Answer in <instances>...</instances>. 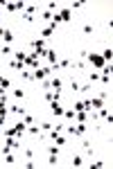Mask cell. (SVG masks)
<instances>
[{
	"instance_id": "6da1fadb",
	"label": "cell",
	"mask_w": 113,
	"mask_h": 169,
	"mask_svg": "<svg viewBox=\"0 0 113 169\" xmlns=\"http://www.w3.org/2000/svg\"><path fill=\"white\" fill-rule=\"evenodd\" d=\"M100 81H102V84H109V81H111V63H109V66H104V68H102V77H100Z\"/></svg>"
},
{
	"instance_id": "7a4b0ae2",
	"label": "cell",
	"mask_w": 113,
	"mask_h": 169,
	"mask_svg": "<svg viewBox=\"0 0 113 169\" xmlns=\"http://www.w3.org/2000/svg\"><path fill=\"white\" fill-rule=\"evenodd\" d=\"M90 102V108H102V106H104V95H100V97H93V99H88Z\"/></svg>"
},
{
	"instance_id": "3957f363",
	"label": "cell",
	"mask_w": 113,
	"mask_h": 169,
	"mask_svg": "<svg viewBox=\"0 0 113 169\" xmlns=\"http://www.w3.org/2000/svg\"><path fill=\"white\" fill-rule=\"evenodd\" d=\"M95 117H97V120H109V122L113 120V117H111V110H109V108H104V106L100 108V113L95 115Z\"/></svg>"
},
{
	"instance_id": "277c9868",
	"label": "cell",
	"mask_w": 113,
	"mask_h": 169,
	"mask_svg": "<svg viewBox=\"0 0 113 169\" xmlns=\"http://www.w3.org/2000/svg\"><path fill=\"white\" fill-rule=\"evenodd\" d=\"M30 48H32L34 52H41V50H45V43H43V38H38V41H32V43H30Z\"/></svg>"
},
{
	"instance_id": "5b68a950",
	"label": "cell",
	"mask_w": 113,
	"mask_h": 169,
	"mask_svg": "<svg viewBox=\"0 0 113 169\" xmlns=\"http://www.w3.org/2000/svg\"><path fill=\"white\" fill-rule=\"evenodd\" d=\"M9 68H11V70H18V72H23V70H25V63H23V61H16V59H11V61H9Z\"/></svg>"
},
{
	"instance_id": "8992f818",
	"label": "cell",
	"mask_w": 113,
	"mask_h": 169,
	"mask_svg": "<svg viewBox=\"0 0 113 169\" xmlns=\"http://www.w3.org/2000/svg\"><path fill=\"white\" fill-rule=\"evenodd\" d=\"M61 84H64V81H61L59 77H54L52 81H50V90L54 88V92H61Z\"/></svg>"
},
{
	"instance_id": "52a82bcc",
	"label": "cell",
	"mask_w": 113,
	"mask_h": 169,
	"mask_svg": "<svg viewBox=\"0 0 113 169\" xmlns=\"http://www.w3.org/2000/svg\"><path fill=\"white\" fill-rule=\"evenodd\" d=\"M45 56H48L50 66H54V63H56V59H59V56H56V50H48V52H45Z\"/></svg>"
},
{
	"instance_id": "ba28073f",
	"label": "cell",
	"mask_w": 113,
	"mask_h": 169,
	"mask_svg": "<svg viewBox=\"0 0 113 169\" xmlns=\"http://www.w3.org/2000/svg\"><path fill=\"white\" fill-rule=\"evenodd\" d=\"M59 16H61V23H68V20L72 18V11H70V9H61Z\"/></svg>"
},
{
	"instance_id": "9c48e42d",
	"label": "cell",
	"mask_w": 113,
	"mask_h": 169,
	"mask_svg": "<svg viewBox=\"0 0 113 169\" xmlns=\"http://www.w3.org/2000/svg\"><path fill=\"white\" fill-rule=\"evenodd\" d=\"M50 108H52V113H54V115H64V108H61V104H59V102H50Z\"/></svg>"
},
{
	"instance_id": "30bf717a",
	"label": "cell",
	"mask_w": 113,
	"mask_h": 169,
	"mask_svg": "<svg viewBox=\"0 0 113 169\" xmlns=\"http://www.w3.org/2000/svg\"><path fill=\"white\" fill-rule=\"evenodd\" d=\"M48 156L50 158H56V156H59V147H56V144H50L48 147Z\"/></svg>"
},
{
	"instance_id": "8fae6325",
	"label": "cell",
	"mask_w": 113,
	"mask_h": 169,
	"mask_svg": "<svg viewBox=\"0 0 113 169\" xmlns=\"http://www.w3.org/2000/svg\"><path fill=\"white\" fill-rule=\"evenodd\" d=\"M50 129H52V124H50V122H41V133H43V138L50 133Z\"/></svg>"
},
{
	"instance_id": "7c38bea8",
	"label": "cell",
	"mask_w": 113,
	"mask_h": 169,
	"mask_svg": "<svg viewBox=\"0 0 113 169\" xmlns=\"http://www.w3.org/2000/svg\"><path fill=\"white\" fill-rule=\"evenodd\" d=\"M14 59H16V61H23V63H25V59H27V54H25V52H23V50H16Z\"/></svg>"
},
{
	"instance_id": "4fadbf2b",
	"label": "cell",
	"mask_w": 113,
	"mask_h": 169,
	"mask_svg": "<svg viewBox=\"0 0 113 169\" xmlns=\"http://www.w3.org/2000/svg\"><path fill=\"white\" fill-rule=\"evenodd\" d=\"M70 165H72V167H82V165H84V160H82V156H72V160H70Z\"/></svg>"
},
{
	"instance_id": "5bb4252c",
	"label": "cell",
	"mask_w": 113,
	"mask_h": 169,
	"mask_svg": "<svg viewBox=\"0 0 113 169\" xmlns=\"http://www.w3.org/2000/svg\"><path fill=\"white\" fill-rule=\"evenodd\" d=\"M52 142L56 144V147H64V144H66V138H64V135H61V133H59V135H56V138L52 140Z\"/></svg>"
},
{
	"instance_id": "9a60e30c",
	"label": "cell",
	"mask_w": 113,
	"mask_h": 169,
	"mask_svg": "<svg viewBox=\"0 0 113 169\" xmlns=\"http://www.w3.org/2000/svg\"><path fill=\"white\" fill-rule=\"evenodd\" d=\"M2 38H5V43H11V41H14V34H11L9 30H5L2 32Z\"/></svg>"
},
{
	"instance_id": "2e32d148",
	"label": "cell",
	"mask_w": 113,
	"mask_h": 169,
	"mask_svg": "<svg viewBox=\"0 0 113 169\" xmlns=\"http://www.w3.org/2000/svg\"><path fill=\"white\" fill-rule=\"evenodd\" d=\"M9 113H14V115H25V110H23L20 106H9Z\"/></svg>"
},
{
	"instance_id": "e0dca14e",
	"label": "cell",
	"mask_w": 113,
	"mask_h": 169,
	"mask_svg": "<svg viewBox=\"0 0 113 169\" xmlns=\"http://www.w3.org/2000/svg\"><path fill=\"white\" fill-rule=\"evenodd\" d=\"M41 34H43V38H50V36H52V34H54V30H52V27L48 25V27H45V30H43Z\"/></svg>"
},
{
	"instance_id": "ac0fdd59",
	"label": "cell",
	"mask_w": 113,
	"mask_h": 169,
	"mask_svg": "<svg viewBox=\"0 0 113 169\" xmlns=\"http://www.w3.org/2000/svg\"><path fill=\"white\" fill-rule=\"evenodd\" d=\"M5 120H7V108H0V126H5Z\"/></svg>"
},
{
	"instance_id": "d6986e66",
	"label": "cell",
	"mask_w": 113,
	"mask_h": 169,
	"mask_svg": "<svg viewBox=\"0 0 113 169\" xmlns=\"http://www.w3.org/2000/svg\"><path fill=\"white\" fill-rule=\"evenodd\" d=\"M64 117L66 120H75V110H64Z\"/></svg>"
},
{
	"instance_id": "ffe728a7",
	"label": "cell",
	"mask_w": 113,
	"mask_h": 169,
	"mask_svg": "<svg viewBox=\"0 0 113 169\" xmlns=\"http://www.w3.org/2000/svg\"><path fill=\"white\" fill-rule=\"evenodd\" d=\"M14 97H16V99H23V97H25V92H23L20 88H16V90H14Z\"/></svg>"
},
{
	"instance_id": "44dd1931",
	"label": "cell",
	"mask_w": 113,
	"mask_h": 169,
	"mask_svg": "<svg viewBox=\"0 0 113 169\" xmlns=\"http://www.w3.org/2000/svg\"><path fill=\"white\" fill-rule=\"evenodd\" d=\"M5 162H7V165H14V162H16V158H14L11 153H7V156H5Z\"/></svg>"
},
{
	"instance_id": "7402d4cb",
	"label": "cell",
	"mask_w": 113,
	"mask_h": 169,
	"mask_svg": "<svg viewBox=\"0 0 113 169\" xmlns=\"http://www.w3.org/2000/svg\"><path fill=\"white\" fill-rule=\"evenodd\" d=\"M52 16H54L52 11H43V20H52Z\"/></svg>"
},
{
	"instance_id": "603a6c76",
	"label": "cell",
	"mask_w": 113,
	"mask_h": 169,
	"mask_svg": "<svg viewBox=\"0 0 113 169\" xmlns=\"http://www.w3.org/2000/svg\"><path fill=\"white\" fill-rule=\"evenodd\" d=\"M9 52H11L9 45H2V48H0V54H9Z\"/></svg>"
},
{
	"instance_id": "cb8c5ba5",
	"label": "cell",
	"mask_w": 113,
	"mask_h": 169,
	"mask_svg": "<svg viewBox=\"0 0 113 169\" xmlns=\"http://www.w3.org/2000/svg\"><path fill=\"white\" fill-rule=\"evenodd\" d=\"M23 122H25V124H32L34 117H32V115H23Z\"/></svg>"
},
{
	"instance_id": "d4e9b609",
	"label": "cell",
	"mask_w": 113,
	"mask_h": 169,
	"mask_svg": "<svg viewBox=\"0 0 113 169\" xmlns=\"http://www.w3.org/2000/svg\"><path fill=\"white\" fill-rule=\"evenodd\" d=\"M23 20H25V23H32V20H34V16H30V14H23Z\"/></svg>"
},
{
	"instance_id": "484cf974",
	"label": "cell",
	"mask_w": 113,
	"mask_h": 169,
	"mask_svg": "<svg viewBox=\"0 0 113 169\" xmlns=\"http://www.w3.org/2000/svg\"><path fill=\"white\" fill-rule=\"evenodd\" d=\"M84 34H93V25H84Z\"/></svg>"
},
{
	"instance_id": "4316f807",
	"label": "cell",
	"mask_w": 113,
	"mask_h": 169,
	"mask_svg": "<svg viewBox=\"0 0 113 169\" xmlns=\"http://www.w3.org/2000/svg\"><path fill=\"white\" fill-rule=\"evenodd\" d=\"M90 81H100V74L97 72H90Z\"/></svg>"
},
{
	"instance_id": "83f0119b",
	"label": "cell",
	"mask_w": 113,
	"mask_h": 169,
	"mask_svg": "<svg viewBox=\"0 0 113 169\" xmlns=\"http://www.w3.org/2000/svg\"><path fill=\"white\" fill-rule=\"evenodd\" d=\"M25 158H34V151L32 149H25Z\"/></svg>"
},
{
	"instance_id": "f1b7e54d",
	"label": "cell",
	"mask_w": 113,
	"mask_h": 169,
	"mask_svg": "<svg viewBox=\"0 0 113 169\" xmlns=\"http://www.w3.org/2000/svg\"><path fill=\"white\" fill-rule=\"evenodd\" d=\"M56 7H59V5H56V2H50V5H48V11H54Z\"/></svg>"
},
{
	"instance_id": "f546056e",
	"label": "cell",
	"mask_w": 113,
	"mask_h": 169,
	"mask_svg": "<svg viewBox=\"0 0 113 169\" xmlns=\"http://www.w3.org/2000/svg\"><path fill=\"white\" fill-rule=\"evenodd\" d=\"M0 7H2V5H0Z\"/></svg>"
}]
</instances>
